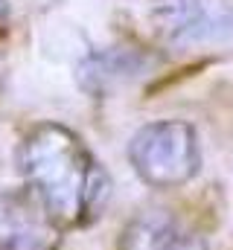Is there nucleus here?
I'll return each instance as SVG.
<instances>
[{
    "instance_id": "nucleus-2",
    "label": "nucleus",
    "mask_w": 233,
    "mask_h": 250,
    "mask_svg": "<svg viewBox=\"0 0 233 250\" xmlns=\"http://www.w3.org/2000/svg\"><path fill=\"white\" fill-rule=\"evenodd\" d=\"M128 163L146 187H184L201 169L198 134L184 120H158L143 125L128 140Z\"/></svg>"
},
{
    "instance_id": "nucleus-7",
    "label": "nucleus",
    "mask_w": 233,
    "mask_h": 250,
    "mask_svg": "<svg viewBox=\"0 0 233 250\" xmlns=\"http://www.w3.org/2000/svg\"><path fill=\"white\" fill-rule=\"evenodd\" d=\"M9 21V0H0V26H6Z\"/></svg>"
},
{
    "instance_id": "nucleus-5",
    "label": "nucleus",
    "mask_w": 233,
    "mask_h": 250,
    "mask_svg": "<svg viewBox=\"0 0 233 250\" xmlns=\"http://www.w3.org/2000/svg\"><path fill=\"white\" fill-rule=\"evenodd\" d=\"M210 0H152L149 18L163 41H192L207 29Z\"/></svg>"
},
{
    "instance_id": "nucleus-4",
    "label": "nucleus",
    "mask_w": 233,
    "mask_h": 250,
    "mask_svg": "<svg viewBox=\"0 0 233 250\" xmlns=\"http://www.w3.org/2000/svg\"><path fill=\"white\" fill-rule=\"evenodd\" d=\"M116 250H210L204 236L172 212H137L119 233Z\"/></svg>"
},
{
    "instance_id": "nucleus-1",
    "label": "nucleus",
    "mask_w": 233,
    "mask_h": 250,
    "mask_svg": "<svg viewBox=\"0 0 233 250\" xmlns=\"http://www.w3.org/2000/svg\"><path fill=\"white\" fill-rule=\"evenodd\" d=\"M23 187L50 212L61 230L93 224L111 201V175L61 123H35L18 143Z\"/></svg>"
},
{
    "instance_id": "nucleus-3",
    "label": "nucleus",
    "mask_w": 233,
    "mask_h": 250,
    "mask_svg": "<svg viewBox=\"0 0 233 250\" xmlns=\"http://www.w3.org/2000/svg\"><path fill=\"white\" fill-rule=\"evenodd\" d=\"M61 227L29 189H0V250H58Z\"/></svg>"
},
{
    "instance_id": "nucleus-6",
    "label": "nucleus",
    "mask_w": 233,
    "mask_h": 250,
    "mask_svg": "<svg viewBox=\"0 0 233 250\" xmlns=\"http://www.w3.org/2000/svg\"><path fill=\"white\" fill-rule=\"evenodd\" d=\"M146 59L128 47H114V50H99L88 56L79 64V84L88 93H105L116 82L131 79L143 70Z\"/></svg>"
}]
</instances>
